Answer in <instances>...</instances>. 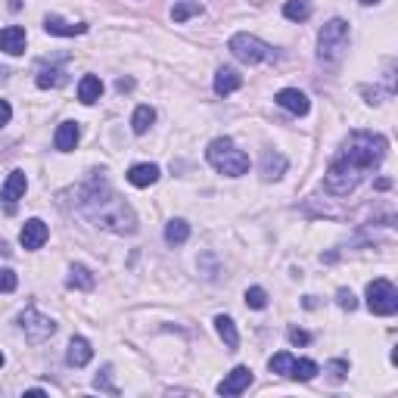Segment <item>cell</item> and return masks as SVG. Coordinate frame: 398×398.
Here are the masks:
<instances>
[{
  "label": "cell",
  "mask_w": 398,
  "mask_h": 398,
  "mask_svg": "<svg viewBox=\"0 0 398 398\" xmlns=\"http://www.w3.org/2000/svg\"><path fill=\"white\" fill-rule=\"evenodd\" d=\"M25 187H29V177H25V171H10L6 184L0 187V199L6 202V209H10V212H13V205L25 196Z\"/></svg>",
  "instance_id": "30bf717a"
},
{
  "label": "cell",
  "mask_w": 398,
  "mask_h": 398,
  "mask_svg": "<svg viewBox=\"0 0 398 398\" xmlns=\"http://www.w3.org/2000/svg\"><path fill=\"white\" fill-rule=\"evenodd\" d=\"M75 199H78L81 215L90 218L97 228L112 230V234H134L137 230L134 209H131V205L109 187V181H106L100 171H94V175L78 187Z\"/></svg>",
  "instance_id": "7a4b0ae2"
},
{
  "label": "cell",
  "mask_w": 398,
  "mask_h": 398,
  "mask_svg": "<svg viewBox=\"0 0 398 398\" xmlns=\"http://www.w3.org/2000/svg\"><path fill=\"white\" fill-rule=\"evenodd\" d=\"M10 118H13V106L6 103V100H0V128H6Z\"/></svg>",
  "instance_id": "e575fe53"
},
{
  "label": "cell",
  "mask_w": 398,
  "mask_h": 398,
  "mask_svg": "<svg viewBox=\"0 0 398 398\" xmlns=\"http://www.w3.org/2000/svg\"><path fill=\"white\" fill-rule=\"evenodd\" d=\"M16 283H19L16 271L0 268V293H13V289H16Z\"/></svg>",
  "instance_id": "f546056e"
},
{
  "label": "cell",
  "mask_w": 398,
  "mask_h": 398,
  "mask_svg": "<svg viewBox=\"0 0 398 398\" xmlns=\"http://www.w3.org/2000/svg\"><path fill=\"white\" fill-rule=\"evenodd\" d=\"M336 305H340V308H346V311H355L358 298L351 296V289H340V293H336Z\"/></svg>",
  "instance_id": "1f68e13d"
},
{
  "label": "cell",
  "mask_w": 398,
  "mask_h": 398,
  "mask_svg": "<svg viewBox=\"0 0 398 398\" xmlns=\"http://www.w3.org/2000/svg\"><path fill=\"white\" fill-rule=\"evenodd\" d=\"M283 171H287V159L274 150H264V156H262V177L264 181H277V177H283Z\"/></svg>",
  "instance_id": "ac0fdd59"
},
{
  "label": "cell",
  "mask_w": 398,
  "mask_h": 398,
  "mask_svg": "<svg viewBox=\"0 0 398 398\" xmlns=\"http://www.w3.org/2000/svg\"><path fill=\"white\" fill-rule=\"evenodd\" d=\"M287 340L293 342V346H308L311 336L305 333V330H298V327H289V330H287Z\"/></svg>",
  "instance_id": "d6a6232c"
},
{
  "label": "cell",
  "mask_w": 398,
  "mask_h": 398,
  "mask_svg": "<svg viewBox=\"0 0 398 398\" xmlns=\"http://www.w3.org/2000/svg\"><path fill=\"white\" fill-rule=\"evenodd\" d=\"M358 3H364V6H370V3H380V0H358Z\"/></svg>",
  "instance_id": "74e56055"
},
{
  "label": "cell",
  "mask_w": 398,
  "mask_h": 398,
  "mask_svg": "<svg viewBox=\"0 0 398 398\" xmlns=\"http://www.w3.org/2000/svg\"><path fill=\"white\" fill-rule=\"evenodd\" d=\"M199 13H202L199 0H177V3L171 6V19H175V22H187L190 16H199Z\"/></svg>",
  "instance_id": "484cf974"
},
{
  "label": "cell",
  "mask_w": 398,
  "mask_h": 398,
  "mask_svg": "<svg viewBox=\"0 0 398 398\" xmlns=\"http://www.w3.org/2000/svg\"><path fill=\"white\" fill-rule=\"evenodd\" d=\"M187 237H190V224L184 218H171L165 224V243L168 246H181V243H187Z\"/></svg>",
  "instance_id": "7402d4cb"
},
{
  "label": "cell",
  "mask_w": 398,
  "mask_h": 398,
  "mask_svg": "<svg viewBox=\"0 0 398 398\" xmlns=\"http://www.w3.org/2000/svg\"><path fill=\"white\" fill-rule=\"evenodd\" d=\"M103 97V81H100L97 75H84L81 81H78V100H81L84 106L97 103V100Z\"/></svg>",
  "instance_id": "ffe728a7"
},
{
  "label": "cell",
  "mask_w": 398,
  "mask_h": 398,
  "mask_svg": "<svg viewBox=\"0 0 398 398\" xmlns=\"http://www.w3.org/2000/svg\"><path fill=\"white\" fill-rule=\"evenodd\" d=\"M215 330H218V336H221V340H224V346H228L230 351H234V349H240V333H237L234 321H230L228 315H218V317H215Z\"/></svg>",
  "instance_id": "44dd1931"
},
{
  "label": "cell",
  "mask_w": 398,
  "mask_h": 398,
  "mask_svg": "<svg viewBox=\"0 0 398 398\" xmlns=\"http://www.w3.org/2000/svg\"><path fill=\"white\" fill-rule=\"evenodd\" d=\"M205 159H209L212 168L228 177H240L249 171V156L243 150H237V143L230 137H215L209 143V150H205Z\"/></svg>",
  "instance_id": "3957f363"
},
{
  "label": "cell",
  "mask_w": 398,
  "mask_h": 398,
  "mask_svg": "<svg viewBox=\"0 0 398 398\" xmlns=\"http://www.w3.org/2000/svg\"><path fill=\"white\" fill-rule=\"evenodd\" d=\"M94 386H97V389H103V392H109V395H118V389L109 383V367H106L103 374L97 376V380H94Z\"/></svg>",
  "instance_id": "836d02e7"
},
{
  "label": "cell",
  "mask_w": 398,
  "mask_h": 398,
  "mask_svg": "<svg viewBox=\"0 0 398 398\" xmlns=\"http://www.w3.org/2000/svg\"><path fill=\"white\" fill-rule=\"evenodd\" d=\"M35 81H38V88L50 90V88H63L69 78H65V69H59V65H41Z\"/></svg>",
  "instance_id": "d6986e66"
},
{
  "label": "cell",
  "mask_w": 398,
  "mask_h": 398,
  "mask_svg": "<svg viewBox=\"0 0 398 398\" xmlns=\"http://www.w3.org/2000/svg\"><path fill=\"white\" fill-rule=\"evenodd\" d=\"M317 364L308 361V358H298V361H293V370H289V380H298V383H308L317 376Z\"/></svg>",
  "instance_id": "d4e9b609"
},
{
  "label": "cell",
  "mask_w": 398,
  "mask_h": 398,
  "mask_svg": "<svg viewBox=\"0 0 398 398\" xmlns=\"http://www.w3.org/2000/svg\"><path fill=\"white\" fill-rule=\"evenodd\" d=\"M277 106H283L287 112H293V116H305V112L311 109V103H308V97L302 94V90H296V88H283V90H277Z\"/></svg>",
  "instance_id": "7c38bea8"
},
{
  "label": "cell",
  "mask_w": 398,
  "mask_h": 398,
  "mask_svg": "<svg viewBox=\"0 0 398 398\" xmlns=\"http://www.w3.org/2000/svg\"><path fill=\"white\" fill-rule=\"evenodd\" d=\"M25 41H29V35H25L22 25H6V29H0V50L10 53V56H22Z\"/></svg>",
  "instance_id": "9c48e42d"
},
{
  "label": "cell",
  "mask_w": 398,
  "mask_h": 398,
  "mask_svg": "<svg viewBox=\"0 0 398 398\" xmlns=\"http://www.w3.org/2000/svg\"><path fill=\"white\" fill-rule=\"evenodd\" d=\"M376 187H380V190H389V187H392V181H389V177H380V181H376Z\"/></svg>",
  "instance_id": "8d00e7d4"
},
{
  "label": "cell",
  "mask_w": 398,
  "mask_h": 398,
  "mask_svg": "<svg viewBox=\"0 0 398 398\" xmlns=\"http://www.w3.org/2000/svg\"><path fill=\"white\" fill-rule=\"evenodd\" d=\"M283 16H287L289 22H305V19L311 16V3L308 0H287V3H283Z\"/></svg>",
  "instance_id": "4316f807"
},
{
  "label": "cell",
  "mask_w": 398,
  "mask_h": 398,
  "mask_svg": "<svg viewBox=\"0 0 398 398\" xmlns=\"http://www.w3.org/2000/svg\"><path fill=\"white\" fill-rule=\"evenodd\" d=\"M47 237H50L47 224H44L41 218H31V221H25L22 234H19V243H22L25 249H41L44 243H47Z\"/></svg>",
  "instance_id": "8fae6325"
},
{
  "label": "cell",
  "mask_w": 398,
  "mask_h": 398,
  "mask_svg": "<svg viewBox=\"0 0 398 398\" xmlns=\"http://www.w3.org/2000/svg\"><path fill=\"white\" fill-rule=\"evenodd\" d=\"M246 305L249 308H258V311L268 308V293H264L262 287H249L246 289Z\"/></svg>",
  "instance_id": "f1b7e54d"
},
{
  "label": "cell",
  "mask_w": 398,
  "mask_h": 398,
  "mask_svg": "<svg viewBox=\"0 0 398 398\" xmlns=\"http://www.w3.org/2000/svg\"><path fill=\"white\" fill-rule=\"evenodd\" d=\"M65 283H69L72 289H94V274H90L84 264H72L69 268V277H65Z\"/></svg>",
  "instance_id": "cb8c5ba5"
},
{
  "label": "cell",
  "mask_w": 398,
  "mask_h": 398,
  "mask_svg": "<svg viewBox=\"0 0 398 398\" xmlns=\"http://www.w3.org/2000/svg\"><path fill=\"white\" fill-rule=\"evenodd\" d=\"M131 88H134V81H131V78H118V81H116L118 94H125V90H131Z\"/></svg>",
  "instance_id": "d590c367"
},
{
  "label": "cell",
  "mask_w": 398,
  "mask_h": 398,
  "mask_svg": "<svg viewBox=\"0 0 398 398\" xmlns=\"http://www.w3.org/2000/svg\"><path fill=\"white\" fill-rule=\"evenodd\" d=\"M327 370H330V380L342 383V380H346V374H349V361H330Z\"/></svg>",
  "instance_id": "4dcf8cb0"
},
{
  "label": "cell",
  "mask_w": 398,
  "mask_h": 398,
  "mask_svg": "<svg viewBox=\"0 0 398 398\" xmlns=\"http://www.w3.org/2000/svg\"><path fill=\"white\" fill-rule=\"evenodd\" d=\"M44 31H47V35H56V38H75V35H84L88 25L84 22H65V19H59V16H47L44 19Z\"/></svg>",
  "instance_id": "4fadbf2b"
},
{
  "label": "cell",
  "mask_w": 398,
  "mask_h": 398,
  "mask_svg": "<svg viewBox=\"0 0 398 398\" xmlns=\"http://www.w3.org/2000/svg\"><path fill=\"white\" fill-rule=\"evenodd\" d=\"M367 308L374 311V315H380V317H392L395 311H398V289H395V283H389V280H374V283H367Z\"/></svg>",
  "instance_id": "8992f818"
},
{
  "label": "cell",
  "mask_w": 398,
  "mask_h": 398,
  "mask_svg": "<svg viewBox=\"0 0 398 398\" xmlns=\"http://www.w3.org/2000/svg\"><path fill=\"white\" fill-rule=\"evenodd\" d=\"M386 137L374 134V131H351L342 143V150L336 152V159L330 162L327 175H324V190L333 196H349L351 190L361 184V177L370 168L386 159Z\"/></svg>",
  "instance_id": "6da1fadb"
},
{
  "label": "cell",
  "mask_w": 398,
  "mask_h": 398,
  "mask_svg": "<svg viewBox=\"0 0 398 398\" xmlns=\"http://www.w3.org/2000/svg\"><path fill=\"white\" fill-rule=\"evenodd\" d=\"M0 252H3V255H10V249H6V243H0Z\"/></svg>",
  "instance_id": "f35d334b"
},
{
  "label": "cell",
  "mask_w": 398,
  "mask_h": 398,
  "mask_svg": "<svg viewBox=\"0 0 398 398\" xmlns=\"http://www.w3.org/2000/svg\"><path fill=\"white\" fill-rule=\"evenodd\" d=\"M19 327H22V333L29 336L31 342H44L56 333V321H50V317L41 315L38 308H25L22 315H19Z\"/></svg>",
  "instance_id": "52a82bcc"
},
{
  "label": "cell",
  "mask_w": 398,
  "mask_h": 398,
  "mask_svg": "<svg viewBox=\"0 0 398 398\" xmlns=\"http://www.w3.org/2000/svg\"><path fill=\"white\" fill-rule=\"evenodd\" d=\"M349 50V22L346 19H330L317 35V59L321 63H340Z\"/></svg>",
  "instance_id": "277c9868"
},
{
  "label": "cell",
  "mask_w": 398,
  "mask_h": 398,
  "mask_svg": "<svg viewBox=\"0 0 398 398\" xmlns=\"http://www.w3.org/2000/svg\"><path fill=\"white\" fill-rule=\"evenodd\" d=\"M3 361H6V358H3V351H0V367H3Z\"/></svg>",
  "instance_id": "ab89813d"
},
{
  "label": "cell",
  "mask_w": 398,
  "mask_h": 398,
  "mask_svg": "<svg viewBox=\"0 0 398 398\" xmlns=\"http://www.w3.org/2000/svg\"><path fill=\"white\" fill-rule=\"evenodd\" d=\"M252 386V370L249 367H234L221 383H218V395H240Z\"/></svg>",
  "instance_id": "ba28073f"
},
{
  "label": "cell",
  "mask_w": 398,
  "mask_h": 398,
  "mask_svg": "<svg viewBox=\"0 0 398 398\" xmlns=\"http://www.w3.org/2000/svg\"><path fill=\"white\" fill-rule=\"evenodd\" d=\"M156 181H159V165H152V162L131 165V171H128V184H134V187H152Z\"/></svg>",
  "instance_id": "e0dca14e"
},
{
  "label": "cell",
  "mask_w": 398,
  "mask_h": 398,
  "mask_svg": "<svg viewBox=\"0 0 398 398\" xmlns=\"http://www.w3.org/2000/svg\"><path fill=\"white\" fill-rule=\"evenodd\" d=\"M78 141H81V128H78V122H63L56 128V137H53V143H56L59 152H72L78 147Z\"/></svg>",
  "instance_id": "9a60e30c"
},
{
  "label": "cell",
  "mask_w": 398,
  "mask_h": 398,
  "mask_svg": "<svg viewBox=\"0 0 398 398\" xmlns=\"http://www.w3.org/2000/svg\"><path fill=\"white\" fill-rule=\"evenodd\" d=\"M293 361H296V358L289 355V351H280V355H274V358L268 361V367H271V374L289 376V370H293Z\"/></svg>",
  "instance_id": "83f0119b"
},
{
  "label": "cell",
  "mask_w": 398,
  "mask_h": 398,
  "mask_svg": "<svg viewBox=\"0 0 398 398\" xmlns=\"http://www.w3.org/2000/svg\"><path fill=\"white\" fill-rule=\"evenodd\" d=\"M228 50L234 53L240 63H246V65L264 63V59L274 56V47H271V44H264L262 38H255V35H246V31H240V35L230 38V41H228Z\"/></svg>",
  "instance_id": "5b68a950"
},
{
  "label": "cell",
  "mask_w": 398,
  "mask_h": 398,
  "mask_svg": "<svg viewBox=\"0 0 398 398\" xmlns=\"http://www.w3.org/2000/svg\"><path fill=\"white\" fill-rule=\"evenodd\" d=\"M90 358H94V349H90V342L84 340V336H75V340L69 342L65 361H69L72 367H84V364H90Z\"/></svg>",
  "instance_id": "2e32d148"
},
{
  "label": "cell",
  "mask_w": 398,
  "mask_h": 398,
  "mask_svg": "<svg viewBox=\"0 0 398 398\" xmlns=\"http://www.w3.org/2000/svg\"><path fill=\"white\" fill-rule=\"evenodd\" d=\"M243 84V75L237 69H230V65H221V69L215 72V94L218 97H228L234 94V90H240Z\"/></svg>",
  "instance_id": "5bb4252c"
},
{
  "label": "cell",
  "mask_w": 398,
  "mask_h": 398,
  "mask_svg": "<svg viewBox=\"0 0 398 398\" xmlns=\"http://www.w3.org/2000/svg\"><path fill=\"white\" fill-rule=\"evenodd\" d=\"M152 122H156V109L152 106H137L134 116H131V131L134 134H147L152 128Z\"/></svg>",
  "instance_id": "603a6c76"
}]
</instances>
